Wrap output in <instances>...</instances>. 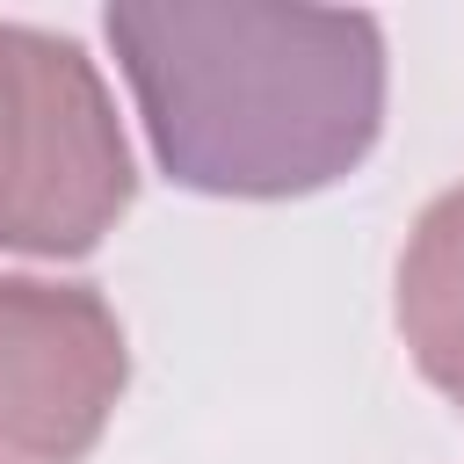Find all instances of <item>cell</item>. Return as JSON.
Listing matches in <instances>:
<instances>
[{"label": "cell", "mask_w": 464, "mask_h": 464, "mask_svg": "<svg viewBox=\"0 0 464 464\" xmlns=\"http://www.w3.org/2000/svg\"><path fill=\"white\" fill-rule=\"evenodd\" d=\"M109 44L160 167L196 196H312L384 130V36L370 14L254 0H123Z\"/></svg>", "instance_id": "obj_1"}, {"label": "cell", "mask_w": 464, "mask_h": 464, "mask_svg": "<svg viewBox=\"0 0 464 464\" xmlns=\"http://www.w3.org/2000/svg\"><path fill=\"white\" fill-rule=\"evenodd\" d=\"M138 196V167L94 58L72 36L0 22V246L87 254Z\"/></svg>", "instance_id": "obj_2"}, {"label": "cell", "mask_w": 464, "mask_h": 464, "mask_svg": "<svg viewBox=\"0 0 464 464\" xmlns=\"http://www.w3.org/2000/svg\"><path fill=\"white\" fill-rule=\"evenodd\" d=\"M130 377L102 290L0 276V464H80Z\"/></svg>", "instance_id": "obj_3"}, {"label": "cell", "mask_w": 464, "mask_h": 464, "mask_svg": "<svg viewBox=\"0 0 464 464\" xmlns=\"http://www.w3.org/2000/svg\"><path fill=\"white\" fill-rule=\"evenodd\" d=\"M399 326L420 377L464 406V188H442L399 261Z\"/></svg>", "instance_id": "obj_4"}]
</instances>
